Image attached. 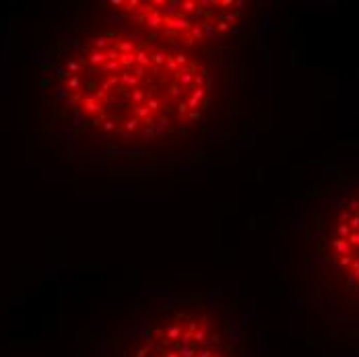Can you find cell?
Returning <instances> with one entry per match:
<instances>
[{
    "label": "cell",
    "instance_id": "6da1fadb",
    "mask_svg": "<svg viewBox=\"0 0 359 357\" xmlns=\"http://www.w3.org/2000/svg\"><path fill=\"white\" fill-rule=\"evenodd\" d=\"M213 95V72L196 52L126 27L79 37L58 69V97L74 120L130 147L190 133Z\"/></svg>",
    "mask_w": 359,
    "mask_h": 357
},
{
    "label": "cell",
    "instance_id": "7a4b0ae2",
    "mask_svg": "<svg viewBox=\"0 0 359 357\" xmlns=\"http://www.w3.org/2000/svg\"><path fill=\"white\" fill-rule=\"evenodd\" d=\"M306 240L318 310L359 328V176L334 184L314 207Z\"/></svg>",
    "mask_w": 359,
    "mask_h": 357
},
{
    "label": "cell",
    "instance_id": "3957f363",
    "mask_svg": "<svg viewBox=\"0 0 359 357\" xmlns=\"http://www.w3.org/2000/svg\"><path fill=\"white\" fill-rule=\"evenodd\" d=\"M108 6L126 29L190 52L233 36L248 11L242 0H114Z\"/></svg>",
    "mask_w": 359,
    "mask_h": 357
},
{
    "label": "cell",
    "instance_id": "277c9868",
    "mask_svg": "<svg viewBox=\"0 0 359 357\" xmlns=\"http://www.w3.org/2000/svg\"><path fill=\"white\" fill-rule=\"evenodd\" d=\"M114 357H244L231 322L205 306H174L144 316Z\"/></svg>",
    "mask_w": 359,
    "mask_h": 357
}]
</instances>
